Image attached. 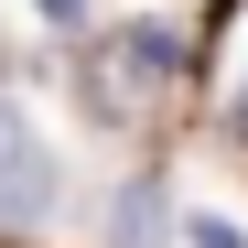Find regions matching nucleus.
<instances>
[{
    "instance_id": "20e7f679",
    "label": "nucleus",
    "mask_w": 248,
    "mask_h": 248,
    "mask_svg": "<svg viewBox=\"0 0 248 248\" xmlns=\"http://www.w3.org/2000/svg\"><path fill=\"white\" fill-rule=\"evenodd\" d=\"M32 11H44V22H76V11H87V0H32Z\"/></svg>"
},
{
    "instance_id": "f257e3e1",
    "label": "nucleus",
    "mask_w": 248,
    "mask_h": 248,
    "mask_svg": "<svg viewBox=\"0 0 248 248\" xmlns=\"http://www.w3.org/2000/svg\"><path fill=\"white\" fill-rule=\"evenodd\" d=\"M173 76H184V32L119 22L108 44L87 54V108H97V119H151L162 97H173Z\"/></svg>"
},
{
    "instance_id": "f03ea898",
    "label": "nucleus",
    "mask_w": 248,
    "mask_h": 248,
    "mask_svg": "<svg viewBox=\"0 0 248 248\" xmlns=\"http://www.w3.org/2000/svg\"><path fill=\"white\" fill-rule=\"evenodd\" d=\"M119 248H162V194H151V184L119 194Z\"/></svg>"
},
{
    "instance_id": "7ed1b4c3",
    "label": "nucleus",
    "mask_w": 248,
    "mask_h": 248,
    "mask_svg": "<svg viewBox=\"0 0 248 248\" xmlns=\"http://www.w3.org/2000/svg\"><path fill=\"white\" fill-rule=\"evenodd\" d=\"M32 173V130H22V108H0V194H11Z\"/></svg>"
}]
</instances>
